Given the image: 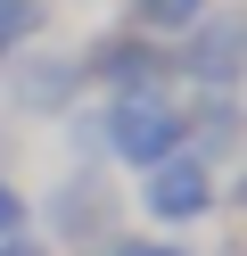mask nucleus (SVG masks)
I'll return each mask as SVG.
<instances>
[{"instance_id": "f257e3e1", "label": "nucleus", "mask_w": 247, "mask_h": 256, "mask_svg": "<svg viewBox=\"0 0 247 256\" xmlns=\"http://www.w3.org/2000/svg\"><path fill=\"white\" fill-rule=\"evenodd\" d=\"M99 149L115 157V166H157V157L181 149V100H165V91H132V100H107L99 108Z\"/></svg>"}, {"instance_id": "f03ea898", "label": "nucleus", "mask_w": 247, "mask_h": 256, "mask_svg": "<svg viewBox=\"0 0 247 256\" xmlns=\"http://www.w3.org/2000/svg\"><path fill=\"white\" fill-rule=\"evenodd\" d=\"M181 74L198 91H239L247 83V8H206V17L181 34Z\"/></svg>"}, {"instance_id": "7ed1b4c3", "label": "nucleus", "mask_w": 247, "mask_h": 256, "mask_svg": "<svg viewBox=\"0 0 247 256\" xmlns=\"http://www.w3.org/2000/svg\"><path fill=\"white\" fill-rule=\"evenodd\" d=\"M165 74H173V58L157 50V34H132V25H115V34H99L91 50H82V83H99L107 100L165 91Z\"/></svg>"}, {"instance_id": "20e7f679", "label": "nucleus", "mask_w": 247, "mask_h": 256, "mask_svg": "<svg viewBox=\"0 0 247 256\" xmlns=\"http://www.w3.org/2000/svg\"><path fill=\"white\" fill-rule=\"evenodd\" d=\"M214 198H223V190H214V166H206V157H190V149L157 157L148 182H140V206H148L157 223H198Z\"/></svg>"}, {"instance_id": "39448f33", "label": "nucleus", "mask_w": 247, "mask_h": 256, "mask_svg": "<svg viewBox=\"0 0 247 256\" xmlns=\"http://www.w3.org/2000/svg\"><path fill=\"white\" fill-rule=\"evenodd\" d=\"M49 232H58L66 248H107V232H115V190L99 182L91 166L66 174V182L49 190Z\"/></svg>"}, {"instance_id": "423d86ee", "label": "nucleus", "mask_w": 247, "mask_h": 256, "mask_svg": "<svg viewBox=\"0 0 247 256\" xmlns=\"http://www.w3.org/2000/svg\"><path fill=\"white\" fill-rule=\"evenodd\" d=\"M82 91V58H16L8 66V100L25 116H66Z\"/></svg>"}, {"instance_id": "0eeeda50", "label": "nucleus", "mask_w": 247, "mask_h": 256, "mask_svg": "<svg viewBox=\"0 0 247 256\" xmlns=\"http://www.w3.org/2000/svg\"><path fill=\"white\" fill-rule=\"evenodd\" d=\"M239 132H247V108L231 100V91H198L190 108H181V149L190 157H223V149H239Z\"/></svg>"}, {"instance_id": "6e6552de", "label": "nucleus", "mask_w": 247, "mask_h": 256, "mask_svg": "<svg viewBox=\"0 0 247 256\" xmlns=\"http://www.w3.org/2000/svg\"><path fill=\"white\" fill-rule=\"evenodd\" d=\"M198 17H206V0H124L132 34H190Z\"/></svg>"}, {"instance_id": "1a4fd4ad", "label": "nucleus", "mask_w": 247, "mask_h": 256, "mask_svg": "<svg viewBox=\"0 0 247 256\" xmlns=\"http://www.w3.org/2000/svg\"><path fill=\"white\" fill-rule=\"evenodd\" d=\"M49 25V0H0V58H16L25 42H41Z\"/></svg>"}, {"instance_id": "9d476101", "label": "nucleus", "mask_w": 247, "mask_h": 256, "mask_svg": "<svg viewBox=\"0 0 247 256\" xmlns=\"http://www.w3.org/2000/svg\"><path fill=\"white\" fill-rule=\"evenodd\" d=\"M99 256H190V248H173V240H107Z\"/></svg>"}, {"instance_id": "9b49d317", "label": "nucleus", "mask_w": 247, "mask_h": 256, "mask_svg": "<svg viewBox=\"0 0 247 256\" xmlns=\"http://www.w3.org/2000/svg\"><path fill=\"white\" fill-rule=\"evenodd\" d=\"M0 232H25V198H16V182H0Z\"/></svg>"}, {"instance_id": "f8f14e48", "label": "nucleus", "mask_w": 247, "mask_h": 256, "mask_svg": "<svg viewBox=\"0 0 247 256\" xmlns=\"http://www.w3.org/2000/svg\"><path fill=\"white\" fill-rule=\"evenodd\" d=\"M0 256H49V248H41L33 232H0Z\"/></svg>"}, {"instance_id": "ddd939ff", "label": "nucleus", "mask_w": 247, "mask_h": 256, "mask_svg": "<svg viewBox=\"0 0 247 256\" xmlns=\"http://www.w3.org/2000/svg\"><path fill=\"white\" fill-rule=\"evenodd\" d=\"M239 206H247V182H239Z\"/></svg>"}]
</instances>
